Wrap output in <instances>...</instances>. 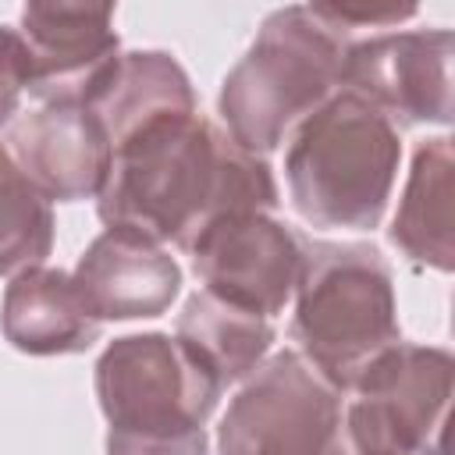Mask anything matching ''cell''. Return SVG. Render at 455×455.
Here are the masks:
<instances>
[{
  "label": "cell",
  "instance_id": "cell-9",
  "mask_svg": "<svg viewBox=\"0 0 455 455\" xmlns=\"http://www.w3.org/2000/svg\"><path fill=\"white\" fill-rule=\"evenodd\" d=\"M188 256L206 291L267 320L288 306L302 270L299 235L256 210L213 220L188 245Z\"/></svg>",
  "mask_w": 455,
  "mask_h": 455
},
{
  "label": "cell",
  "instance_id": "cell-6",
  "mask_svg": "<svg viewBox=\"0 0 455 455\" xmlns=\"http://www.w3.org/2000/svg\"><path fill=\"white\" fill-rule=\"evenodd\" d=\"M455 363L444 348L395 341L352 384L345 455H444Z\"/></svg>",
  "mask_w": 455,
  "mask_h": 455
},
{
  "label": "cell",
  "instance_id": "cell-13",
  "mask_svg": "<svg viewBox=\"0 0 455 455\" xmlns=\"http://www.w3.org/2000/svg\"><path fill=\"white\" fill-rule=\"evenodd\" d=\"M0 331L25 355H75L100 338L68 270L32 267L11 277L0 302Z\"/></svg>",
  "mask_w": 455,
  "mask_h": 455
},
{
  "label": "cell",
  "instance_id": "cell-17",
  "mask_svg": "<svg viewBox=\"0 0 455 455\" xmlns=\"http://www.w3.org/2000/svg\"><path fill=\"white\" fill-rule=\"evenodd\" d=\"M53 252V206L0 153V277L43 267Z\"/></svg>",
  "mask_w": 455,
  "mask_h": 455
},
{
  "label": "cell",
  "instance_id": "cell-21",
  "mask_svg": "<svg viewBox=\"0 0 455 455\" xmlns=\"http://www.w3.org/2000/svg\"><path fill=\"white\" fill-rule=\"evenodd\" d=\"M0 153H4V142H0Z\"/></svg>",
  "mask_w": 455,
  "mask_h": 455
},
{
  "label": "cell",
  "instance_id": "cell-18",
  "mask_svg": "<svg viewBox=\"0 0 455 455\" xmlns=\"http://www.w3.org/2000/svg\"><path fill=\"white\" fill-rule=\"evenodd\" d=\"M28 85H32L28 46L14 25H0V128L14 121Z\"/></svg>",
  "mask_w": 455,
  "mask_h": 455
},
{
  "label": "cell",
  "instance_id": "cell-7",
  "mask_svg": "<svg viewBox=\"0 0 455 455\" xmlns=\"http://www.w3.org/2000/svg\"><path fill=\"white\" fill-rule=\"evenodd\" d=\"M341 395L299 348H281L228 402L217 455H345Z\"/></svg>",
  "mask_w": 455,
  "mask_h": 455
},
{
  "label": "cell",
  "instance_id": "cell-15",
  "mask_svg": "<svg viewBox=\"0 0 455 455\" xmlns=\"http://www.w3.org/2000/svg\"><path fill=\"white\" fill-rule=\"evenodd\" d=\"M451 135H437L416 146L398 213L391 220V242L419 267L448 274L455 263L451 245Z\"/></svg>",
  "mask_w": 455,
  "mask_h": 455
},
{
  "label": "cell",
  "instance_id": "cell-11",
  "mask_svg": "<svg viewBox=\"0 0 455 455\" xmlns=\"http://www.w3.org/2000/svg\"><path fill=\"white\" fill-rule=\"evenodd\" d=\"M25 181L50 203L96 199L114 149L89 107H39L14 117L0 135Z\"/></svg>",
  "mask_w": 455,
  "mask_h": 455
},
{
  "label": "cell",
  "instance_id": "cell-3",
  "mask_svg": "<svg viewBox=\"0 0 455 455\" xmlns=\"http://www.w3.org/2000/svg\"><path fill=\"white\" fill-rule=\"evenodd\" d=\"M348 36L313 4L277 7L224 75L217 110L224 132L249 153L277 149L331 92L341 89Z\"/></svg>",
  "mask_w": 455,
  "mask_h": 455
},
{
  "label": "cell",
  "instance_id": "cell-19",
  "mask_svg": "<svg viewBox=\"0 0 455 455\" xmlns=\"http://www.w3.org/2000/svg\"><path fill=\"white\" fill-rule=\"evenodd\" d=\"M334 28H341L348 39H355L359 28H395L398 21H409L416 7H398V4H313Z\"/></svg>",
  "mask_w": 455,
  "mask_h": 455
},
{
  "label": "cell",
  "instance_id": "cell-5",
  "mask_svg": "<svg viewBox=\"0 0 455 455\" xmlns=\"http://www.w3.org/2000/svg\"><path fill=\"white\" fill-rule=\"evenodd\" d=\"M92 384L110 434L132 437L203 430L224 391L178 338L160 331L114 338L96 359Z\"/></svg>",
  "mask_w": 455,
  "mask_h": 455
},
{
  "label": "cell",
  "instance_id": "cell-10",
  "mask_svg": "<svg viewBox=\"0 0 455 455\" xmlns=\"http://www.w3.org/2000/svg\"><path fill=\"white\" fill-rule=\"evenodd\" d=\"M18 32L32 60L28 92L43 107H89L121 57L114 7L25 4Z\"/></svg>",
  "mask_w": 455,
  "mask_h": 455
},
{
  "label": "cell",
  "instance_id": "cell-2",
  "mask_svg": "<svg viewBox=\"0 0 455 455\" xmlns=\"http://www.w3.org/2000/svg\"><path fill=\"white\" fill-rule=\"evenodd\" d=\"M398 164V128L352 89H338L288 135V199L313 228L373 231L387 210Z\"/></svg>",
  "mask_w": 455,
  "mask_h": 455
},
{
  "label": "cell",
  "instance_id": "cell-4",
  "mask_svg": "<svg viewBox=\"0 0 455 455\" xmlns=\"http://www.w3.org/2000/svg\"><path fill=\"white\" fill-rule=\"evenodd\" d=\"M291 334L338 391H352L359 373L402 341L395 281L380 249L366 242H302Z\"/></svg>",
  "mask_w": 455,
  "mask_h": 455
},
{
  "label": "cell",
  "instance_id": "cell-1",
  "mask_svg": "<svg viewBox=\"0 0 455 455\" xmlns=\"http://www.w3.org/2000/svg\"><path fill=\"white\" fill-rule=\"evenodd\" d=\"M277 181L263 156L242 149L199 114L164 117L114 146L96 213L107 228L135 231L181 252L220 217L270 213Z\"/></svg>",
  "mask_w": 455,
  "mask_h": 455
},
{
  "label": "cell",
  "instance_id": "cell-20",
  "mask_svg": "<svg viewBox=\"0 0 455 455\" xmlns=\"http://www.w3.org/2000/svg\"><path fill=\"white\" fill-rule=\"evenodd\" d=\"M107 455H210V441L206 430L174 437H132L107 430Z\"/></svg>",
  "mask_w": 455,
  "mask_h": 455
},
{
  "label": "cell",
  "instance_id": "cell-12",
  "mask_svg": "<svg viewBox=\"0 0 455 455\" xmlns=\"http://www.w3.org/2000/svg\"><path fill=\"white\" fill-rule=\"evenodd\" d=\"M71 281L85 309L103 320H149L171 309L181 291L178 259L124 228H107L78 256Z\"/></svg>",
  "mask_w": 455,
  "mask_h": 455
},
{
  "label": "cell",
  "instance_id": "cell-14",
  "mask_svg": "<svg viewBox=\"0 0 455 455\" xmlns=\"http://www.w3.org/2000/svg\"><path fill=\"white\" fill-rule=\"evenodd\" d=\"M103 124L110 149L142 132L153 121L196 114V92L185 68L164 50H132L121 53L107 85L89 103Z\"/></svg>",
  "mask_w": 455,
  "mask_h": 455
},
{
  "label": "cell",
  "instance_id": "cell-16",
  "mask_svg": "<svg viewBox=\"0 0 455 455\" xmlns=\"http://www.w3.org/2000/svg\"><path fill=\"white\" fill-rule=\"evenodd\" d=\"M174 338L220 380V387L245 380L274 345V323L206 288L188 295L178 313Z\"/></svg>",
  "mask_w": 455,
  "mask_h": 455
},
{
  "label": "cell",
  "instance_id": "cell-8",
  "mask_svg": "<svg viewBox=\"0 0 455 455\" xmlns=\"http://www.w3.org/2000/svg\"><path fill=\"white\" fill-rule=\"evenodd\" d=\"M451 50L448 28L377 32L352 39L341 64V89L373 103L395 128L441 124L455 117L451 96Z\"/></svg>",
  "mask_w": 455,
  "mask_h": 455
}]
</instances>
